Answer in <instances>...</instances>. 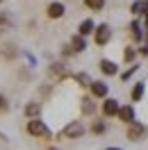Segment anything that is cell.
<instances>
[{
    "mask_svg": "<svg viewBox=\"0 0 148 150\" xmlns=\"http://www.w3.org/2000/svg\"><path fill=\"white\" fill-rule=\"evenodd\" d=\"M25 132H28L30 137H34V139H50V137H53L50 130H48V125L41 121V118H32V121H28Z\"/></svg>",
    "mask_w": 148,
    "mask_h": 150,
    "instance_id": "1",
    "label": "cell"
},
{
    "mask_svg": "<svg viewBox=\"0 0 148 150\" xmlns=\"http://www.w3.org/2000/svg\"><path fill=\"white\" fill-rule=\"evenodd\" d=\"M84 132H87V127H84V123H82V121H71V123H66V125H64L62 137H64V139L75 141V139H82Z\"/></svg>",
    "mask_w": 148,
    "mask_h": 150,
    "instance_id": "2",
    "label": "cell"
},
{
    "mask_svg": "<svg viewBox=\"0 0 148 150\" xmlns=\"http://www.w3.org/2000/svg\"><path fill=\"white\" fill-rule=\"evenodd\" d=\"M144 134H146V125H144V123H139V121H134L132 125H128V132H125L128 141H132V143L141 141V139H144Z\"/></svg>",
    "mask_w": 148,
    "mask_h": 150,
    "instance_id": "3",
    "label": "cell"
},
{
    "mask_svg": "<svg viewBox=\"0 0 148 150\" xmlns=\"http://www.w3.org/2000/svg\"><path fill=\"white\" fill-rule=\"evenodd\" d=\"M110 39H112V30L110 25H98V28L93 30V41H96V46H107L110 43Z\"/></svg>",
    "mask_w": 148,
    "mask_h": 150,
    "instance_id": "4",
    "label": "cell"
},
{
    "mask_svg": "<svg viewBox=\"0 0 148 150\" xmlns=\"http://www.w3.org/2000/svg\"><path fill=\"white\" fill-rule=\"evenodd\" d=\"M89 91H91V98L105 100V98H107V93H110V86L105 84L102 80H91V84H89Z\"/></svg>",
    "mask_w": 148,
    "mask_h": 150,
    "instance_id": "5",
    "label": "cell"
},
{
    "mask_svg": "<svg viewBox=\"0 0 148 150\" xmlns=\"http://www.w3.org/2000/svg\"><path fill=\"white\" fill-rule=\"evenodd\" d=\"M119 100L116 98H105L102 100V105H100V112H102V116L105 118H114L116 114H119Z\"/></svg>",
    "mask_w": 148,
    "mask_h": 150,
    "instance_id": "6",
    "label": "cell"
},
{
    "mask_svg": "<svg viewBox=\"0 0 148 150\" xmlns=\"http://www.w3.org/2000/svg\"><path fill=\"white\" fill-rule=\"evenodd\" d=\"M116 118H119L121 123H125V125H132V123L137 121L134 107H132V105H121V107H119V114H116Z\"/></svg>",
    "mask_w": 148,
    "mask_h": 150,
    "instance_id": "7",
    "label": "cell"
},
{
    "mask_svg": "<svg viewBox=\"0 0 148 150\" xmlns=\"http://www.w3.org/2000/svg\"><path fill=\"white\" fill-rule=\"evenodd\" d=\"M66 14V7H64V2H59V0H55V2H50L46 7V16L50 21H57V18H62Z\"/></svg>",
    "mask_w": 148,
    "mask_h": 150,
    "instance_id": "8",
    "label": "cell"
},
{
    "mask_svg": "<svg viewBox=\"0 0 148 150\" xmlns=\"http://www.w3.org/2000/svg\"><path fill=\"white\" fill-rule=\"evenodd\" d=\"M48 75H50L53 80H66V77H68V68H66V64H62V62H55V64L48 66Z\"/></svg>",
    "mask_w": 148,
    "mask_h": 150,
    "instance_id": "9",
    "label": "cell"
},
{
    "mask_svg": "<svg viewBox=\"0 0 148 150\" xmlns=\"http://www.w3.org/2000/svg\"><path fill=\"white\" fill-rule=\"evenodd\" d=\"M41 112H43L41 103H28L25 107H23V114L28 116V121H32V118H41Z\"/></svg>",
    "mask_w": 148,
    "mask_h": 150,
    "instance_id": "10",
    "label": "cell"
},
{
    "mask_svg": "<svg viewBox=\"0 0 148 150\" xmlns=\"http://www.w3.org/2000/svg\"><path fill=\"white\" fill-rule=\"evenodd\" d=\"M98 68H100V73H102V75H110V77L119 73V66L114 64L112 59H100V62H98Z\"/></svg>",
    "mask_w": 148,
    "mask_h": 150,
    "instance_id": "11",
    "label": "cell"
},
{
    "mask_svg": "<svg viewBox=\"0 0 148 150\" xmlns=\"http://www.w3.org/2000/svg\"><path fill=\"white\" fill-rule=\"evenodd\" d=\"M93 30H96V25H93V21H91V18H84L82 23L78 25V34L87 39L89 34H93Z\"/></svg>",
    "mask_w": 148,
    "mask_h": 150,
    "instance_id": "12",
    "label": "cell"
},
{
    "mask_svg": "<svg viewBox=\"0 0 148 150\" xmlns=\"http://www.w3.org/2000/svg\"><path fill=\"white\" fill-rule=\"evenodd\" d=\"M68 46H71V50H73L75 55H78V52H84V50H87V39L80 37V34H75V37L71 39V43H68Z\"/></svg>",
    "mask_w": 148,
    "mask_h": 150,
    "instance_id": "13",
    "label": "cell"
},
{
    "mask_svg": "<svg viewBox=\"0 0 148 150\" xmlns=\"http://www.w3.org/2000/svg\"><path fill=\"white\" fill-rule=\"evenodd\" d=\"M80 103H82V105H80V109H82L84 116H93V114H96V103H93L89 96H87V98H82Z\"/></svg>",
    "mask_w": 148,
    "mask_h": 150,
    "instance_id": "14",
    "label": "cell"
},
{
    "mask_svg": "<svg viewBox=\"0 0 148 150\" xmlns=\"http://www.w3.org/2000/svg\"><path fill=\"white\" fill-rule=\"evenodd\" d=\"M144 89H146L144 82H137V84L132 86V91H130V100H132V103H139V100L144 98Z\"/></svg>",
    "mask_w": 148,
    "mask_h": 150,
    "instance_id": "15",
    "label": "cell"
},
{
    "mask_svg": "<svg viewBox=\"0 0 148 150\" xmlns=\"http://www.w3.org/2000/svg\"><path fill=\"white\" fill-rule=\"evenodd\" d=\"M105 132H107V123H105V121H93V123H91V134L102 137Z\"/></svg>",
    "mask_w": 148,
    "mask_h": 150,
    "instance_id": "16",
    "label": "cell"
},
{
    "mask_svg": "<svg viewBox=\"0 0 148 150\" xmlns=\"http://www.w3.org/2000/svg\"><path fill=\"white\" fill-rule=\"evenodd\" d=\"M84 7L91 11H102L105 9V0H84Z\"/></svg>",
    "mask_w": 148,
    "mask_h": 150,
    "instance_id": "17",
    "label": "cell"
},
{
    "mask_svg": "<svg viewBox=\"0 0 148 150\" xmlns=\"http://www.w3.org/2000/svg\"><path fill=\"white\" fill-rule=\"evenodd\" d=\"M130 34H132V39H134V41H141V39H144V34H141V28H139L137 21H132V25H130Z\"/></svg>",
    "mask_w": 148,
    "mask_h": 150,
    "instance_id": "18",
    "label": "cell"
},
{
    "mask_svg": "<svg viewBox=\"0 0 148 150\" xmlns=\"http://www.w3.org/2000/svg\"><path fill=\"white\" fill-rule=\"evenodd\" d=\"M134 57H137V50H134V48H125V50H123V62H125V64H132Z\"/></svg>",
    "mask_w": 148,
    "mask_h": 150,
    "instance_id": "19",
    "label": "cell"
},
{
    "mask_svg": "<svg viewBox=\"0 0 148 150\" xmlns=\"http://www.w3.org/2000/svg\"><path fill=\"white\" fill-rule=\"evenodd\" d=\"M73 77H75V82H78L80 86H89V84H91V80H89V75H87V73H75Z\"/></svg>",
    "mask_w": 148,
    "mask_h": 150,
    "instance_id": "20",
    "label": "cell"
},
{
    "mask_svg": "<svg viewBox=\"0 0 148 150\" xmlns=\"http://www.w3.org/2000/svg\"><path fill=\"white\" fill-rule=\"evenodd\" d=\"M130 11H132L134 16H141V14H146V2H139V0H137V2L132 5V9H130Z\"/></svg>",
    "mask_w": 148,
    "mask_h": 150,
    "instance_id": "21",
    "label": "cell"
},
{
    "mask_svg": "<svg viewBox=\"0 0 148 150\" xmlns=\"http://www.w3.org/2000/svg\"><path fill=\"white\" fill-rule=\"evenodd\" d=\"M9 107H11L9 98H7L5 93H0V114H7V112H9Z\"/></svg>",
    "mask_w": 148,
    "mask_h": 150,
    "instance_id": "22",
    "label": "cell"
},
{
    "mask_svg": "<svg viewBox=\"0 0 148 150\" xmlns=\"http://www.w3.org/2000/svg\"><path fill=\"white\" fill-rule=\"evenodd\" d=\"M7 50H2V52H5V57H7V59H14V57L18 55V50H16V46H11V43H7Z\"/></svg>",
    "mask_w": 148,
    "mask_h": 150,
    "instance_id": "23",
    "label": "cell"
},
{
    "mask_svg": "<svg viewBox=\"0 0 148 150\" xmlns=\"http://www.w3.org/2000/svg\"><path fill=\"white\" fill-rule=\"evenodd\" d=\"M9 25H11V16L0 11V30H2V28H9Z\"/></svg>",
    "mask_w": 148,
    "mask_h": 150,
    "instance_id": "24",
    "label": "cell"
},
{
    "mask_svg": "<svg viewBox=\"0 0 148 150\" xmlns=\"http://www.w3.org/2000/svg\"><path fill=\"white\" fill-rule=\"evenodd\" d=\"M134 71H137V66H132L130 71H125V73L121 75V80H128V77H130V75H132V73H134Z\"/></svg>",
    "mask_w": 148,
    "mask_h": 150,
    "instance_id": "25",
    "label": "cell"
},
{
    "mask_svg": "<svg viewBox=\"0 0 148 150\" xmlns=\"http://www.w3.org/2000/svg\"><path fill=\"white\" fill-rule=\"evenodd\" d=\"M62 52H64V57H73V55H75L73 50H71V46H64V50H62Z\"/></svg>",
    "mask_w": 148,
    "mask_h": 150,
    "instance_id": "26",
    "label": "cell"
},
{
    "mask_svg": "<svg viewBox=\"0 0 148 150\" xmlns=\"http://www.w3.org/2000/svg\"><path fill=\"white\" fill-rule=\"evenodd\" d=\"M141 55H148V46H144V48H141Z\"/></svg>",
    "mask_w": 148,
    "mask_h": 150,
    "instance_id": "27",
    "label": "cell"
},
{
    "mask_svg": "<svg viewBox=\"0 0 148 150\" xmlns=\"http://www.w3.org/2000/svg\"><path fill=\"white\" fill-rule=\"evenodd\" d=\"M105 150H123V148H114V146H110V148H105Z\"/></svg>",
    "mask_w": 148,
    "mask_h": 150,
    "instance_id": "28",
    "label": "cell"
},
{
    "mask_svg": "<svg viewBox=\"0 0 148 150\" xmlns=\"http://www.w3.org/2000/svg\"><path fill=\"white\" fill-rule=\"evenodd\" d=\"M48 150H57V148H48Z\"/></svg>",
    "mask_w": 148,
    "mask_h": 150,
    "instance_id": "29",
    "label": "cell"
},
{
    "mask_svg": "<svg viewBox=\"0 0 148 150\" xmlns=\"http://www.w3.org/2000/svg\"><path fill=\"white\" fill-rule=\"evenodd\" d=\"M2 2H5V0H0V5H2Z\"/></svg>",
    "mask_w": 148,
    "mask_h": 150,
    "instance_id": "30",
    "label": "cell"
},
{
    "mask_svg": "<svg viewBox=\"0 0 148 150\" xmlns=\"http://www.w3.org/2000/svg\"><path fill=\"white\" fill-rule=\"evenodd\" d=\"M146 134H148V127H146Z\"/></svg>",
    "mask_w": 148,
    "mask_h": 150,
    "instance_id": "31",
    "label": "cell"
}]
</instances>
